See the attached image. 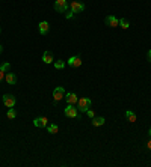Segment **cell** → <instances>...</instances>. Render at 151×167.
Instances as JSON below:
<instances>
[{
	"label": "cell",
	"instance_id": "cell-1",
	"mask_svg": "<svg viewBox=\"0 0 151 167\" xmlns=\"http://www.w3.org/2000/svg\"><path fill=\"white\" fill-rule=\"evenodd\" d=\"M64 113L67 118H73V119H79L80 115H79V109H76L74 104H68L67 107L64 109Z\"/></svg>",
	"mask_w": 151,
	"mask_h": 167
},
{
	"label": "cell",
	"instance_id": "cell-2",
	"mask_svg": "<svg viewBox=\"0 0 151 167\" xmlns=\"http://www.w3.org/2000/svg\"><path fill=\"white\" fill-rule=\"evenodd\" d=\"M77 109H79V111L86 113L88 110L91 109V100L86 98V96H83V98H79V101H77Z\"/></svg>",
	"mask_w": 151,
	"mask_h": 167
},
{
	"label": "cell",
	"instance_id": "cell-3",
	"mask_svg": "<svg viewBox=\"0 0 151 167\" xmlns=\"http://www.w3.org/2000/svg\"><path fill=\"white\" fill-rule=\"evenodd\" d=\"M70 9L74 14H80V12L85 11V3L80 2V0H73V2L70 3Z\"/></svg>",
	"mask_w": 151,
	"mask_h": 167
},
{
	"label": "cell",
	"instance_id": "cell-4",
	"mask_svg": "<svg viewBox=\"0 0 151 167\" xmlns=\"http://www.w3.org/2000/svg\"><path fill=\"white\" fill-rule=\"evenodd\" d=\"M68 8H70V5L67 0H56L55 2V11L59 14H65L68 11Z\"/></svg>",
	"mask_w": 151,
	"mask_h": 167
},
{
	"label": "cell",
	"instance_id": "cell-5",
	"mask_svg": "<svg viewBox=\"0 0 151 167\" xmlns=\"http://www.w3.org/2000/svg\"><path fill=\"white\" fill-rule=\"evenodd\" d=\"M2 101H3V104L6 105L8 109H12V107H15V102H17V98L14 95H11V93H6V95H3V98H2Z\"/></svg>",
	"mask_w": 151,
	"mask_h": 167
},
{
	"label": "cell",
	"instance_id": "cell-6",
	"mask_svg": "<svg viewBox=\"0 0 151 167\" xmlns=\"http://www.w3.org/2000/svg\"><path fill=\"white\" fill-rule=\"evenodd\" d=\"M62 98H65V89H64V87H60V86H58L56 89L53 90V100H55V104L58 101H60Z\"/></svg>",
	"mask_w": 151,
	"mask_h": 167
},
{
	"label": "cell",
	"instance_id": "cell-7",
	"mask_svg": "<svg viewBox=\"0 0 151 167\" xmlns=\"http://www.w3.org/2000/svg\"><path fill=\"white\" fill-rule=\"evenodd\" d=\"M33 125L37 128H44V127L48 125V119L46 116H38V118L33 119Z\"/></svg>",
	"mask_w": 151,
	"mask_h": 167
},
{
	"label": "cell",
	"instance_id": "cell-8",
	"mask_svg": "<svg viewBox=\"0 0 151 167\" xmlns=\"http://www.w3.org/2000/svg\"><path fill=\"white\" fill-rule=\"evenodd\" d=\"M67 63L74 69V68L82 66V59H80V56H79V54H77V56H71V57L68 59V62H67Z\"/></svg>",
	"mask_w": 151,
	"mask_h": 167
},
{
	"label": "cell",
	"instance_id": "cell-9",
	"mask_svg": "<svg viewBox=\"0 0 151 167\" xmlns=\"http://www.w3.org/2000/svg\"><path fill=\"white\" fill-rule=\"evenodd\" d=\"M106 26H109V27H118L119 20L115 15H109V17H106Z\"/></svg>",
	"mask_w": 151,
	"mask_h": 167
},
{
	"label": "cell",
	"instance_id": "cell-10",
	"mask_svg": "<svg viewBox=\"0 0 151 167\" xmlns=\"http://www.w3.org/2000/svg\"><path fill=\"white\" fill-rule=\"evenodd\" d=\"M65 101H67V104H74L76 105L77 101H79V96L73 92H68V93H65Z\"/></svg>",
	"mask_w": 151,
	"mask_h": 167
},
{
	"label": "cell",
	"instance_id": "cell-11",
	"mask_svg": "<svg viewBox=\"0 0 151 167\" xmlns=\"http://www.w3.org/2000/svg\"><path fill=\"white\" fill-rule=\"evenodd\" d=\"M48 29H50V24H48L47 21H41V23L38 24V30H39L41 35H47V33H48Z\"/></svg>",
	"mask_w": 151,
	"mask_h": 167
},
{
	"label": "cell",
	"instance_id": "cell-12",
	"mask_svg": "<svg viewBox=\"0 0 151 167\" xmlns=\"http://www.w3.org/2000/svg\"><path fill=\"white\" fill-rule=\"evenodd\" d=\"M5 80H6L8 84H15V83H17V75H15L14 72H8V74L5 75Z\"/></svg>",
	"mask_w": 151,
	"mask_h": 167
},
{
	"label": "cell",
	"instance_id": "cell-13",
	"mask_svg": "<svg viewBox=\"0 0 151 167\" xmlns=\"http://www.w3.org/2000/svg\"><path fill=\"white\" fill-rule=\"evenodd\" d=\"M42 62L47 63V65H50V63L53 62V54H51L50 51H44V54H42Z\"/></svg>",
	"mask_w": 151,
	"mask_h": 167
},
{
	"label": "cell",
	"instance_id": "cell-14",
	"mask_svg": "<svg viewBox=\"0 0 151 167\" xmlns=\"http://www.w3.org/2000/svg\"><path fill=\"white\" fill-rule=\"evenodd\" d=\"M104 122H106V119H104L103 116H95V118H92V125H94V127H101V125H104Z\"/></svg>",
	"mask_w": 151,
	"mask_h": 167
},
{
	"label": "cell",
	"instance_id": "cell-15",
	"mask_svg": "<svg viewBox=\"0 0 151 167\" xmlns=\"http://www.w3.org/2000/svg\"><path fill=\"white\" fill-rule=\"evenodd\" d=\"M126 116H127V120H129V122H136V115H135L131 110H127V111H126Z\"/></svg>",
	"mask_w": 151,
	"mask_h": 167
},
{
	"label": "cell",
	"instance_id": "cell-16",
	"mask_svg": "<svg viewBox=\"0 0 151 167\" xmlns=\"http://www.w3.org/2000/svg\"><path fill=\"white\" fill-rule=\"evenodd\" d=\"M47 131L50 134H56L58 131H59V127L58 125H55V124H51V125H47Z\"/></svg>",
	"mask_w": 151,
	"mask_h": 167
},
{
	"label": "cell",
	"instance_id": "cell-17",
	"mask_svg": "<svg viewBox=\"0 0 151 167\" xmlns=\"http://www.w3.org/2000/svg\"><path fill=\"white\" fill-rule=\"evenodd\" d=\"M6 116H8V119H15L17 118V110L14 107L9 109V110H8V113H6Z\"/></svg>",
	"mask_w": 151,
	"mask_h": 167
},
{
	"label": "cell",
	"instance_id": "cell-18",
	"mask_svg": "<svg viewBox=\"0 0 151 167\" xmlns=\"http://www.w3.org/2000/svg\"><path fill=\"white\" fill-rule=\"evenodd\" d=\"M119 26L122 29H129L130 27V23H129V20H126V18H121L119 20Z\"/></svg>",
	"mask_w": 151,
	"mask_h": 167
},
{
	"label": "cell",
	"instance_id": "cell-19",
	"mask_svg": "<svg viewBox=\"0 0 151 167\" xmlns=\"http://www.w3.org/2000/svg\"><path fill=\"white\" fill-rule=\"evenodd\" d=\"M65 62H64V60H56V62H55V68L56 69H64L65 68Z\"/></svg>",
	"mask_w": 151,
	"mask_h": 167
},
{
	"label": "cell",
	"instance_id": "cell-20",
	"mask_svg": "<svg viewBox=\"0 0 151 167\" xmlns=\"http://www.w3.org/2000/svg\"><path fill=\"white\" fill-rule=\"evenodd\" d=\"M11 69V63H8V62H5V63H2L0 65V71H3V72H8Z\"/></svg>",
	"mask_w": 151,
	"mask_h": 167
},
{
	"label": "cell",
	"instance_id": "cell-21",
	"mask_svg": "<svg viewBox=\"0 0 151 167\" xmlns=\"http://www.w3.org/2000/svg\"><path fill=\"white\" fill-rule=\"evenodd\" d=\"M86 113H88V118H91V119H92V118H95V113H94V111H92L91 109H89V110H88Z\"/></svg>",
	"mask_w": 151,
	"mask_h": 167
},
{
	"label": "cell",
	"instance_id": "cell-22",
	"mask_svg": "<svg viewBox=\"0 0 151 167\" xmlns=\"http://www.w3.org/2000/svg\"><path fill=\"white\" fill-rule=\"evenodd\" d=\"M73 15H74V12H73V11H70V12H67V14H65V17H67V18H71Z\"/></svg>",
	"mask_w": 151,
	"mask_h": 167
},
{
	"label": "cell",
	"instance_id": "cell-23",
	"mask_svg": "<svg viewBox=\"0 0 151 167\" xmlns=\"http://www.w3.org/2000/svg\"><path fill=\"white\" fill-rule=\"evenodd\" d=\"M147 59H148V62L151 63V50H148V53H147Z\"/></svg>",
	"mask_w": 151,
	"mask_h": 167
},
{
	"label": "cell",
	"instance_id": "cell-24",
	"mask_svg": "<svg viewBox=\"0 0 151 167\" xmlns=\"http://www.w3.org/2000/svg\"><path fill=\"white\" fill-rule=\"evenodd\" d=\"M147 148H148V151H151V137L148 140V143H147Z\"/></svg>",
	"mask_w": 151,
	"mask_h": 167
},
{
	"label": "cell",
	"instance_id": "cell-25",
	"mask_svg": "<svg viewBox=\"0 0 151 167\" xmlns=\"http://www.w3.org/2000/svg\"><path fill=\"white\" fill-rule=\"evenodd\" d=\"M3 80V71H0V81Z\"/></svg>",
	"mask_w": 151,
	"mask_h": 167
},
{
	"label": "cell",
	"instance_id": "cell-26",
	"mask_svg": "<svg viewBox=\"0 0 151 167\" xmlns=\"http://www.w3.org/2000/svg\"><path fill=\"white\" fill-rule=\"evenodd\" d=\"M3 51V45H2V44H0V53H2Z\"/></svg>",
	"mask_w": 151,
	"mask_h": 167
},
{
	"label": "cell",
	"instance_id": "cell-27",
	"mask_svg": "<svg viewBox=\"0 0 151 167\" xmlns=\"http://www.w3.org/2000/svg\"><path fill=\"white\" fill-rule=\"evenodd\" d=\"M148 136L151 137V128H150V131H148Z\"/></svg>",
	"mask_w": 151,
	"mask_h": 167
},
{
	"label": "cell",
	"instance_id": "cell-28",
	"mask_svg": "<svg viewBox=\"0 0 151 167\" xmlns=\"http://www.w3.org/2000/svg\"><path fill=\"white\" fill-rule=\"evenodd\" d=\"M0 33H2V29H0Z\"/></svg>",
	"mask_w": 151,
	"mask_h": 167
}]
</instances>
